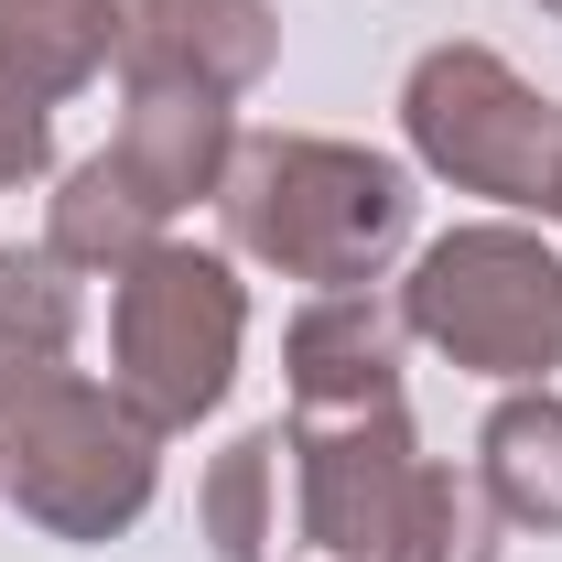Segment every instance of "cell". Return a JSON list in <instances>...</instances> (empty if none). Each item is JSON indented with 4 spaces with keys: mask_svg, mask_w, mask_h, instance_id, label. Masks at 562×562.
Returning a JSON list of instances; mask_svg holds the SVG:
<instances>
[{
    "mask_svg": "<svg viewBox=\"0 0 562 562\" xmlns=\"http://www.w3.org/2000/svg\"><path fill=\"white\" fill-rule=\"evenodd\" d=\"M412 173L368 140H325V131H238L227 151V249L260 260L281 281H314V292H368L390 281V260L412 249Z\"/></svg>",
    "mask_w": 562,
    "mask_h": 562,
    "instance_id": "obj_1",
    "label": "cell"
},
{
    "mask_svg": "<svg viewBox=\"0 0 562 562\" xmlns=\"http://www.w3.org/2000/svg\"><path fill=\"white\" fill-rule=\"evenodd\" d=\"M162 487V432L87 368L33 379L0 401V497L44 541H120Z\"/></svg>",
    "mask_w": 562,
    "mask_h": 562,
    "instance_id": "obj_2",
    "label": "cell"
},
{
    "mask_svg": "<svg viewBox=\"0 0 562 562\" xmlns=\"http://www.w3.org/2000/svg\"><path fill=\"white\" fill-rule=\"evenodd\" d=\"M238 347H249V281L227 249L151 238L109 281V390L151 432H195L238 390Z\"/></svg>",
    "mask_w": 562,
    "mask_h": 562,
    "instance_id": "obj_3",
    "label": "cell"
},
{
    "mask_svg": "<svg viewBox=\"0 0 562 562\" xmlns=\"http://www.w3.org/2000/svg\"><path fill=\"white\" fill-rule=\"evenodd\" d=\"M390 303H401L412 347L454 357V368H476V379L541 390L562 368V249L541 227H519V216L443 227Z\"/></svg>",
    "mask_w": 562,
    "mask_h": 562,
    "instance_id": "obj_4",
    "label": "cell"
},
{
    "mask_svg": "<svg viewBox=\"0 0 562 562\" xmlns=\"http://www.w3.org/2000/svg\"><path fill=\"white\" fill-rule=\"evenodd\" d=\"M401 140L432 184L497 216H562V98H541L497 44H432L401 76Z\"/></svg>",
    "mask_w": 562,
    "mask_h": 562,
    "instance_id": "obj_5",
    "label": "cell"
},
{
    "mask_svg": "<svg viewBox=\"0 0 562 562\" xmlns=\"http://www.w3.org/2000/svg\"><path fill=\"white\" fill-rule=\"evenodd\" d=\"M422 487V432L401 401L292 412V541L325 562H390L401 508Z\"/></svg>",
    "mask_w": 562,
    "mask_h": 562,
    "instance_id": "obj_6",
    "label": "cell"
},
{
    "mask_svg": "<svg viewBox=\"0 0 562 562\" xmlns=\"http://www.w3.org/2000/svg\"><path fill=\"white\" fill-rule=\"evenodd\" d=\"M281 55L271 0H109V66L120 87H206L249 98Z\"/></svg>",
    "mask_w": 562,
    "mask_h": 562,
    "instance_id": "obj_7",
    "label": "cell"
},
{
    "mask_svg": "<svg viewBox=\"0 0 562 562\" xmlns=\"http://www.w3.org/2000/svg\"><path fill=\"white\" fill-rule=\"evenodd\" d=\"M227 151H238V98H206V87H120L109 173H120L162 227L184 206H216Z\"/></svg>",
    "mask_w": 562,
    "mask_h": 562,
    "instance_id": "obj_8",
    "label": "cell"
},
{
    "mask_svg": "<svg viewBox=\"0 0 562 562\" xmlns=\"http://www.w3.org/2000/svg\"><path fill=\"white\" fill-rule=\"evenodd\" d=\"M401 357L412 325L401 303L368 281V292H314L292 325H281V379H292V412H368V401H401Z\"/></svg>",
    "mask_w": 562,
    "mask_h": 562,
    "instance_id": "obj_9",
    "label": "cell"
},
{
    "mask_svg": "<svg viewBox=\"0 0 562 562\" xmlns=\"http://www.w3.org/2000/svg\"><path fill=\"white\" fill-rule=\"evenodd\" d=\"M195 519H206L216 562H281V519H292V422H260L238 432L195 487Z\"/></svg>",
    "mask_w": 562,
    "mask_h": 562,
    "instance_id": "obj_10",
    "label": "cell"
},
{
    "mask_svg": "<svg viewBox=\"0 0 562 562\" xmlns=\"http://www.w3.org/2000/svg\"><path fill=\"white\" fill-rule=\"evenodd\" d=\"M476 487L508 530H562V390H508L476 432Z\"/></svg>",
    "mask_w": 562,
    "mask_h": 562,
    "instance_id": "obj_11",
    "label": "cell"
},
{
    "mask_svg": "<svg viewBox=\"0 0 562 562\" xmlns=\"http://www.w3.org/2000/svg\"><path fill=\"white\" fill-rule=\"evenodd\" d=\"M76 314H87V292L44 238L0 249V401H22L33 379L76 368Z\"/></svg>",
    "mask_w": 562,
    "mask_h": 562,
    "instance_id": "obj_12",
    "label": "cell"
},
{
    "mask_svg": "<svg viewBox=\"0 0 562 562\" xmlns=\"http://www.w3.org/2000/svg\"><path fill=\"white\" fill-rule=\"evenodd\" d=\"M151 238H162V216H151V206L131 195V184L109 173V151H87V162H76L66 184H55L44 249H55L66 271H98V281H120V271L140 260V249H151Z\"/></svg>",
    "mask_w": 562,
    "mask_h": 562,
    "instance_id": "obj_13",
    "label": "cell"
},
{
    "mask_svg": "<svg viewBox=\"0 0 562 562\" xmlns=\"http://www.w3.org/2000/svg\"><path fill=\"white\" fill-rule=\"evenodd\" d=\"M0 55L66 109L109 76V0H0Z\"/></svg>",
    "mask_w": 562,
    "mask_h": 562,
    "instance_id": "obj_14",
    "label": "cell"
},
{
    "mask_svg": "<svg viewBox=\"0 0 562 562\" xmlns=\"http://www.w3.org/2000/svg\"><path fill=\"white\" fill-rule=\"evenodd\" d=\"M497 497L476 487V465H443V454H422V487L401 508V541L390 562H497Z\"/></svg>",
    "mask_w": 562,
    "mask_h": 562,
    "instance_id": "obj_15",
    "label": "cell"
},
{
    "mask_svg": "<svg viewBox=\"0 0 562 562\" xmlns=\"http://www.w3.org/2000/svg\"><path fill=\"white\" fill-rule=\"evenodd\" d=\"M55 173V98L0 55V195L11 184H44Z\"/></svg>",
    "mask_w": 562,
    "mask_h": 562,
    "instance_id": "obj_16",
    "label": "cell"
},
{
    "mask_svg": "<svg viewBox=\"0 0 562 562\" xmlns=\"http://www.w3.org/2000/svg\"><path fill=\"white\" fill-rule=\"evenodd\" d=\"M541 11H552V22H562V0H541Z\"/></svg>",
    "mask_w": 562,
    "mask_h": 562,
    "instance_id": "obj_17",
    "label": "cell"
}]
</instances>
